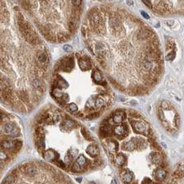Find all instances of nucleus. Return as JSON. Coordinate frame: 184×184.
<instances>
[{"label": "nucleus", "instance_id": "72a5a7b5", "mask_svg": "<svg viewBox=\"0 0 184 184\" xmlns=\"http://www.w3.org/2000/svg\"><path fill=\"white\" fill-rule=\"evenodd\" d=\"M141 14L142 15V16H143L144 18H145V19H150V16L148 15V14L146 13L143 10H141Z\"/></svg>", "mask_w": 184, "mask_h": 184}, {"label": "nucleus", "instance_id": "cd10ccee", "mask_svg": "<svg viewBox=\"0 0 184 184\" xmlns=\"http://www.w3.org/2000/svg\"><path fill=\"white\" fill-rule=\"evenodd\" d=\"M99 116H100L99 113H91V114H89L88 116H87V118H89V119H95L96 118L99 117Z\"/></svg>", "mask_w": 184, "mask_h": 184}, {"label": "nucleus", "instance_id": "4be33fe9", "mask_svg": "<svg viewBox=\"0 0 184 184\" xmlns=\"http://www.w3.org/2000/svg\"><path fill=\"white\" fill-rule=\"evenodd\" d=\"M3 98H4V100L6 101H10L12 99V95L11 93L8 91H4L2 93Z\"/></svg>", "mask_w": 184, "mask_h": 184}, {"label": "nucleus", "instance_id": "e433bc0d", "mask_svg": "<svg viewBox=\"0 0 184 184\" xmlns=\"http://www.w3.org/2000/svg\"><path fill=\"white\" fill-rule=\"evenodd\" d=\"M81 179H82L81 177H80V178H77V181H78V182L81 181Z\"/></svg>", "mask_w": 184, "mask_h": 184}, {"label": "nucleus", "instance_id": "4c0bfd02", "mask_svg": "<svg viewBox=\"0 0 184 184\" xmlns=\"http://www.w3.org/2000/svg\"><path fill=\"white\" fill-rule=\"evenodd\" d=\"M0 164H1V162H0Z\"/></svg>", "mask_w": 184, "mask_h": 184}, {"label": "nucleus", "instance_id": "f704fd0d", "mask_svg": "<svg viewBox=\"0 0 184 184\" xmlns=\"http://www.w3.org/2000/svg\"><path fill=\"white\" fill-rule=\"evenodd\" d=\"M6 157H7L6 154L4 152L0 150V159H6Z\"/></svg>", "mask_w": 184, "mask_h": 184}, {"label": "nucleus", "instance_id": "9d476101", "mask_svg": "<svg viewBox=\"0 0 184 184\" xmlns=\"http://www.w3.org/2000/svg\"><path fill=\"white\" fill-rule=\"evenodd\" d=\"M61 127H63L64 129H70L73 127H76V124H75L74 121H73L72 120H66L65 122H62Z\"/></svg>", "mask_w": 184, "mask_h": 184}, {"label": "nucleus", "instance_id": "2f4dec72", "mask_svg": "<svg viewBox=\"0 0 184 184\" xmlns=\"http://www.w3.org/2000/svg\"><path fill=\"white\" fill-rule=\"evenodd\" d=\"M33 85L35 88H38L41 86V82L39 80H35L33 82Z\"/></svg>", "mask_w": 184, "mask_h": 184}, {"label": "nucleus", "instance_id": "aec40b11", "mask_svg": "<svg viewBox=\"0 0 184 184\" xmlns=\"http://www.w3.org/2000/svg\"><path fill=\"white\" fill-rule=\"evenodd\" d=\"M14 129V125L12 123H8L5 125L4 127V131L6 134H10L11 133Z\"/></svg>", "mask_w": 184, "mask_h": 184}, {"label": "nucleus", "instance_id": "a878e982", "mask_svg": "<svg viewBox=\"0 0 184 184\" xmlns=\"http://www.w3.org/2000/svg\"><path fill=\"white\" fill-rule=\"evenodd\" d=\"M81 132H82V134H83L84 137V138H85V139H86L87 140H91V136H90V135L89 134L88 132H87V131L86 130H85V129H82Z\"/></svg>", "mask_w": 184, "mask_h": 184}, {"label": "nucleus", "instance_id": "6ab92c4d", "mask_svg": "<svg viewBox=\"0 0 184 184\" xmlns=\"http://www.w3.org/2000/svg\"><path fill=\"white\" fill-rule=\"evenodd\" d=\"M96 99V97H95V96H92V97H91L89 99L87 102L86 105H85L87 109H91V107H93V106H94V104H95Z\"/></svg>", "mask_w": 184, "mask_h": 184}, {"label": "nucleus", "instance_id": "c85d7f7f", "mask_svg": "<svg viewBox=\"0 0 184 184\" xmlns=\"http://www.w3.org/2000/svg\"><path fill=\"white\" fill-rule=\"evenodd\" d=\"M71 3L75 6H79L81 5L82 0H71Z\"/></svg>", "mask_w": 184, "mask_h": 184}, {"label": "nucleus", "instance_id": "6e6552de", "mask_svg": "<svg viewBox=\"0 0 184 184\" xmlns=\"http://www.w3.org/2000/svg\"><path fill=\"white\" fill-rule=\"evenodd\" d=\"M108 150L110 152H117L118 150V143L116 141L111 140L108 142L107 143Z\"/></svg>", "mask_w": 184, "mask_h": 184}, {"label": "nucleus", "instance_id": "473e14b6", "mask_svg": "<svg viewBox=\"0 0 184 184\" xmlns=\"http://www.w3.org/2000/svg\"><path fill=\"white\" fill-rule=\"evenodd\" d=\"M57 165L58 167H61V168H64L65 169V162H63V161H57Z\"/></svg>", "mask_w": 184, "mask_h": 184}, {"label": "nucleus", "instance_id": "dca6fc26", "mask_svg": "<svg viewBox=\"0 0 184 184\" xmlns=\"http://www.w3.org/2000/svg\"><path fill=\"white\" fill-rule=\"evenodd\" d=\"M87 158L83 155H80L78 158H77L76 163L80 166H84L85 165H88V163Z\"/></svg>", "mask_w": 184, "mask_h": 184}, {"label": "nucleus", "instance_id": "0eeeda50", "mask_svg": "<svg viewBox=\"0 0 184 184\" xmlns=\"http://www.w3.org/2000/svg\"><path fill=\"white\" fill-rule=\"evenodd\" d=\"M100 22V15L98 13H93L90 16V23L91 26L96 27Z\"/></svg>", "mask_w": 184, "mask_h": 184}, {"label": "nucleus", "instance_id": "393cba45", "mask_svg": "<svg viewBox=\"0 0 184 184\" xmlns=\"http://www.w3.org/2000/svg\"><path fill=\"white\" fill-rule=\"evenodd\" d=\"M175 55H176V53H175V51H172L171 52L169 53L167 55V56H166V60L171 61V60H172L175 58Z\"/></svg>", "mask_w": 184, "mask_h": 184}, {"label": "nucleus", "instance_id": "9b49d317", "mask_svg": "<svg viewBox=\"0 0 184 184\" xmlns=\"http://www.w3.org/2000/svg\"><path fill=\"white\" fill-rule=\"evenodd\" d=\"M122 149H124L125 150L127 151H134L135 149V143L133 141H129L127 142H125L123 143V147Z\"/></svg>", "mask_w": 184, "mask_h": 184}, {"label": "nucleus", "instance_id": "c756f323", "mask_svg": "<svg viewBox=\"0 0 184 184\" xmlns=\"http://www.w3.org/2000/svg\"><path fill=\"white\" fill-rule=\"evenodd\" d=\"M63 49H64L66 52H71V51L73 50V48H72V46H71L70 45L66 44V45L63 46Z\"/></svg>", "mask_w": 184, "mask_h": 184}, {"label": "nucleus", "instance_id": "c9c22d12", "mask_svg": "<svg viewBox=\"0 0 184 184\" xmlns=\"http://www.w3.org/2000/svg\"><path fill=\"white\" fill-rule=\"evenodd\" d=\"M126 4H127V6H132V5L134 4V2H133L132 0H126Z\"/></svg>", "mask_w": 184, "mask_h": 184}, {"label": "nucleus", "instance_id": "20e7f679", "mask_svg": "<svg viewBox=\"0 0 184 184\" xmlns=\"http://www.w3.org/2000/svg\"><path fill=\"white\" fill-rule=\"evenodd\" d=\"M128 128H127V126L126 125H119V126H117L116 127H115L114 130V133L116 136H118V137L120 139H121L122 138V135L124 134V132L126 130H127Z\"/></svg>", "mask_w": 184, "mask_h": 184}, {"label": "nucleus", "instance_id": "412c9836", "mask_svg": "<svg viewBox=\"0 0 184 184\" xmlns=\"http://www.w3.org/2000/svg\"><path fill=\"white\" fill-rule=\"evenodd\" d=\"M15 177L13 175H8L3 181V183H13L14 182Z\"/></svg>", "mask_w": 184, "mask_h": 184}, {"label": "nucleus", "instance_id": "5701e85b", "mask_svg": "<svg viewBox=\"0 0 184 184\" xmlns=\"http://www.w3.org/2000/svg\"><path fill=\"white\" fill-rule=\"evenodd\" d=\"M68 107H69V109L70 112L72 113H74L76 112H77V111H78V106L73 103H70L69 105V106H68Z\"/></svg>", "mask_w": 184, "mask_h": 184}, {"label": "nucleus", "instance_id": "7ed1b4c3", "mask_svg": "<svg viewBox=\"0 0 184 184\" xmlns=\"http://www.w3.org/2000/svg\"><path fill=\"white\" fill-rule=\"evenodd\" d=\"M126 118V114L125 112H118L114 113V114L113 116V121L114 123L119 124L120 122H122Z\"/></svg>", "mask_w": 184, "mask_h": 184}, {"label": "nucleus", "instance_id": "f03ea898", "mask_svg": "<svg viewBox=\"0 0 184 184\" xmlns=\"http://www.w3.org/2000/svg\"><path fill=\"white\" fill-rule=\"evenodd\" d=\"M79 66L80 67V69L83 71L85 70H89L91 69V63L90 61V59L89 57L87 58H80L78 60Z\"/></svg>", "mask_w": 184, "mask_h": 184}, {"label": "nucleus", "instance_id": "423d86ee", "mask_svg": "<svg viewBox=\"0 0 184 184\" xmlns=\"http://www.w3.org/2000/svg\"><path fill=\"white\" fill-rule=\"evenodd\" d=\"M44 157L48 161H53L57 158V154L52 150H48L44 152Z\"/></svg>", "mask_w": 184, "mask_h": 184}, {"label": "nucleus", "instance_id": "f3484780", "mask_svg": "<svg viewBox=\"0 0 184 184\" xmlns=\"http://www.w3.org/2000/svg\"><path fill=\"white\" fill-rule=\"evenodd\" d=\"M105 101L103 100V98H101V97H98V98H96L94 106L98 109H101L105 105Z\"/></svg>", "mask_w": 184, "mask_h": 184}, {"label": "nucleus", "instance_id": "1a4fd4ad", "mask_svg": "<svg viewBox=\"0 0 184 184\" xmlns=\"http://www.w3.org/2000/svg\"><path fill=\"white\" fill-rule=\"evenodd\" d=\"M167 172L163 168H158L156 170L155 177L158 180H163L166 177Z\"/></svg>", "mask_w": 184, "mask_h": 184}, {"label": "nucleus", "instance_id": "bb28decb", "mask_svg": "<svg viewBox=\"0 0 184 184\" xmlns=\"http://www.w3.org/2000/svg\"><path fill=\"white\" fill-rule=\"evenodd\" d=\"M72 170L75 172H79L81 171V169H80V166L78 164V163H75L74 165H73L72 167Z\"/></svg>", "mask_w": 184, "mask_h": 184}, {"label": "nucleus", "instance_id": "4468645a", "mask_svg": "<svg viewBox=\"0 0 184 184\" xmlns=\"http://www.w3.org/2000/svg\"><path fill=\"white\" fill-rule=\"evenodd\" d=\"M125 157L124 156V155H122L121 154H118V155L114 158L115 163H116L118 166H121V165H123L125 163Z\"/></svg>", "mask_w": 184, "mask_h": 184}, {"label": "nucleus", "instance_id": "a211bd4d", "mask_svg": "<svg viewBox=\"0 0 184 184\" xmlns=\"http://www.w3.org/2000/svg\"><path fill=\"white\" fill-rule=\"evenodd\" d=\"M26 172L29 177H33L35 176L37 172L36 168L33 166H29L26 168Z\"/></svg>", "mask_w": 184, "mask_h": 184}, {"label": "nucleus", "instance_id": "2eb2a0df", "mask_svg": "<svg viewBox=\"0 0 184 184\" xmlns=\"http://www.w3.org/2000/svg\"><path fill=\"white\" fill-rule=\"evenodd\" d=\"M2 147L5 149H10L15 147V141H3L1 143Z\"/></svg>", "mask_w": 184, "mask_h": 184}, {"label": "nucleus", "instance_id": "ddd939ff", "mask_svg": "<svg viewBox=\"0 0 184 184\" xmlns=\"http://www.w3.org/2000/svg\"><path fill=\"white\" fill-rule=\"evenodd\" d=\"M92 78L96 82V83H100L101 82L103 81V76H101V73L98 70L93 71V73H92Z\"/></svg>", "mask_w": 184, "mask_h": 184}, {"label": "nucleus", "instance_id": "f8f14e48", "mask_svg": "<svg viewBox=\"0 0 184 184\" xmlns=\"http://www.w3.org/2000/svg\"><path fill=\"white\" fill-rule=\"evenodd\" d=\"M122 180L125 183H130L133 179V175L129 171H125L122 175Z\"/></svg>", "mask_w": 184, "mask_h": 184}, {"label": "nucleus", "instance_id": "f257e3e1", "mask_svg": "<svg viewBox=\"0 0 184 184\" xmlns=\"http://www.w3.org/2000/svg\"><path fill=\"white\" fill-rule=\"evenodd\" d=\"M131 126L136 133L143 134L148 130V125L143 121H132Z\"/></svg>", "mask_w": 184, "mask_h": 184}, {"label": "nucleus", "instance_id": "b1692460", "mask_svg": "<svg viewBox=\"0 0 184 184\" xmlns=\"http://www.w3.org/2000/svg\"><path fill=\"white\" fill-rule=\"evenodd\" d=\"M46 60H47V56H46L45 53H41L40 55H39L38 60L39 62H41V63H45Z\"/></svg>", "mask_w": 184, "mask_h": 184}, {"label": "nucleus", "instance_id": "39448f33", "mask_svg": "<svg viewBox=\"0 0 184 184\" xmlns=\"http://www.w3.org/2000/svg\"><path fill=\"white\" fill-rule=\"evenodd\" d=\"M86 152L89 156H91L92 157H96V156L99 154V149L96 145H91L87 147Z\"/></svg>", "mask_w": 184, "mask_h": 184}, {"label": "nucleus", "instance_id": "7c9ffc66", "mask_svg": "<svg viewBox=\"0 0 184 184\" xmlns=\"http://www.w3.org/2000/svg\"><path fill=\"white\" fill-rule=\"evenodd\" d=\"M142 1L148 8H152V4L150 0H142Z\"/></svg>", "mask_w": 184, "mask_h": 184}]
</instances>
